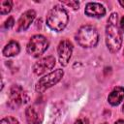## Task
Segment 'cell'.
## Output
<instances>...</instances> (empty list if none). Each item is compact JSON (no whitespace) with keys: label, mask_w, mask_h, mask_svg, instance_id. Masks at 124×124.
Returning <instances> with one entry per match:
<instances>
[{"label":"cell","mask_w":124,"mask_h":124,"mask_svg":"<svg viewBox=\"0 0 124 124\" xmlns=\"http://www.w3.org/2000/svg\"><path fill=\"white\" fill-rule=\"evenodd\" d=\"M118 15L112 13L106 26V44L110 52H116L120 49L122 45V34L117 24Z\"/></svg>","instance_id":"cell-1"},{"label":"cell","mask_w":124,"mask_h":124,"mask_svg":"<svg viewBox=\"0 0 124 124\" xmlns=\"http://www.w3.org/2000/svg\"><path fill=\"white\" fill-rule=\"evenodd\" d=\"M69 20L68 14L66 10L61 6H54L52 9L49 10L46 16V24L47 26L56 32L62 31Z\"/></svg>","instance_id":"cell-2"},{"label":"cell","mask_w":124,"mask_h":124,"mask_svg":"<svg viewBox=\"0 0 124 124\" xmlns=\"http://www.w3.org/2000/svg\"><path fill=\"white\" fill-rule=\"evenodd\" d=\"M76 41L82 47L95 46L99 41L97 29L89 24L81 26L76 34Z\"/></svg>","instance_id":"cell-3"},{"label":"cell","mask_w":124,"mask_h":124,"mask_svg":"<svg viewBox=\"0 0 124 124\" xmlns=\"http://www.w3.org/2000/svg\"><path fill=\"white\" fill-rule=\"evenodd\" d=\"M47 47H48L47 39L43 35L37 34L30 38L26 49L30 55L34 57H39L47 49Z\"/></svg>","instance_id":"cell-4"},{"label":"cell","mask_w":124,"mask_h":124,"mask_svg":"<svg viewBox=\"0 0 124 124\" xmlns=\"http://www.w3.org/2000/svg\"><path fill=\"white\" fill-rule=\"evenodd\" d=\"M63 75H64L63 70L57 69V70L46 75L45 77L41 78L38 80V82L36 83V86H35L36 91L39 93H43L44 91H46L49 87L55 85L63 78Z\"/></svg>","instance_id":"cell-5"},{"label":"cell","mask_w":124,"mask_h":124,"mask_svg":"<svg viewBox=\"0 0 124 124\" xmlns=\"http://www.w3.org/2000/svg\"><path fill=\"white\" fill-rule=\"evenodd\" d=\"M28 95L19 85H13L10 89L8 106L11 108H16L28 102Z\"/></svg>","instance_id":"cell-6"},{"label":"cell","mask_w":124,"mask_h":124,"mask_svg":"<svg viewBox=\"0 0 124 124\" xmlns=\"http://www.w3.org/2000/svg\"><path fill=\"white\" fill-rule=\"evenodd\" d=\"M59 62L62 66H67L73 53V44L69 40H63L57 47Z\"/></svg>","instance_id":"cell-7"},{"label":"cell","mask_w":124,"mask_h":124,"mask_svg":"<svg viewBox=\"0 0 124 124\" xmlns=\"http://www.w3.org/2000/svg\"><path fill=\"white\" fill-rule=\"evenodd\" d=\"M55 65V58L51 55L46 56L35 62L33 66V72L36 75H42L48 70H51Z\"/></svg>","instance_id":"cell-8"},{"label":"cell","mask_w":124,"mask_h":124,"mask_svg":"<svg viewBox=\"0 0 124 124\" xmlns=\"http://www.w3.org/2000/svg\"><path fill=\"white\" fill-rule=\"evenodd\" d=\"M35 17H36V12L34 10H28L25 13H23L17 21V28H16L17 32L26 30L33 22Z\"/></svg>","instance_id":"cell-9"},{"label":"cell","mask_w":124,"mask_h":124,"mask_svg":"<svg viewBox=\"0 0 124 124\" xmlns=\"http://www.w3.org/2000/svg\"><path fill=\"white\" fill-rule=\"evenodd\" d=\"M84 13L86 16H92V17H103L106 15V9L104 8V6L100 3H95V2H90L85 6V10Z\"/></svg>","instance_id":"cell-10"},{"label":"cell","mask_w":124,"mask_h":124,"mask_svg":"<svg viewBox=\"0 0 124 124\" xmlns=\"http://www.w3.org/2000/svg\"><path fill=\"white\" fill-rule=\"evenodd\" d=\"M26 120L28 124H41L42 115L35 107H28L25 110Z\"/></svg>","instance_id":"cell-11"},{"label":"cell","mask_w":124,"mask_h":124,"mask_svg":"<svg viewBox=\"0 0 124 124\" xmlns=\"http://www.w3.org/2000/svg\"><path fill=\"white\" fill-rule=\"evenodd\" d=\"M123 98H124V87L117 86L108 94V101L111 106H117L121 103Z\"/></svg>","instance_id":"cell-12"},{"label":"cell","mask_w":124,"mask_h":124,"mask_svg":"<svg viewBox=\"0 0 124 124\" xmlns=\"http://www.w3.org/2000/svg\"><path fill=\"white\" fill-rule=\"evenodd\" d=\"M19 51H20V46H19L18 43L16 41H11L4 46L2 53L6 57H11V56H15V55L18 54Z\"/></svg>","instance_id":"cell-13"},{"label":"cell","mask_w":124,"mask_h":124,"mask_svg":"<svg viewBox=\"0 0 124 124\" xmlns=\"http://www.w3.org/2000/svg\"><path fill=\"white\" fill-rule=\"evenodd\" d=\"M11 10H12V2L11 1L3 0L0 2V14L1 15H6V14L10 13Z\"/></svg>","instance_id":"cell-14"},{"label":"cell","mask_w":124,"mask_h":124,"mask_svg":"<svg viewBox=\"0 0 124 124\" xmlns=\"http://www.w3.org/2000/svg\"><path fill=\"white\" fill-rule=\"evenodd\" d=\"M0 124H19V122L13 116H7L1 120Z\"/></svg>","instance_id":"cell-15"},{"label":"cell","mask_w":124,"mask_h":124,"mask_svg":"<svg viewBox=\"0 0 124 124\" xmlns=\"http://www.w3.org/2000/svg\"><path fill=\"white\" fill-rule=\"evenodd\" d=\"M62 3L67 5V6H69V7H71V8H73L74 10H77L79 7V3L78 1H62Z\"/></svg>","instance_id":"cell-16"},{"label":"cell","mask_w":124,"mask_h":124,"mask_svg":"<svg viewBox=\"0 0 124 124\" xmlns=\"http://www.w3.org/2000/svg\"><path fill=\"white\" fill-rule=\"evenodd\" d=\"M14 23H15V21H14V18L12 17V16H10L6 21H5V24H4V26H5V28H7V29H9V28H11V27H13L14 26Z\"/></svg>","instance_id":"cell-17"},{"label":"cell","mask_w":124,"mask_h":124,"mask_svg":"<svg viewBox=\"0 0 124 124\" xmlns=\"http://www.w3.org/2000/svg\"><path fill=\"white\" fill-rule=\"evenodd\" d=\"M75 124H89V123H88L87 118H85V117H81V118H78V119L76 121Z\"/></svg>","instance_id":"cell-18"},{"label":"cell","mask_w":124,"mask_h":124,"mask_svg":"<svg viewBox=\"0 0 124 124\" xmlns=\"http://www.w3.org/2000/svg\"><path fill=\"white\" fill-rule=\"evenodd\" d=\"M119 27H120L121 31H122V32H124V16H122V18H121V20H120V23H119Z\"/></svg>","instance_id":"cell-19"},{"label":"cell","mask_w":124,"mask_h":124,"mask_svg":"<svg viewBox=\"0 0 124 124\" xmlns=\"http://www.w3.org/2000/svg\"><path fill=\"white\" fill-rule=\"evenodd\" d=\"M115 124H124V120H118L115 122Z\"/></svg>","instance_id":"cell-20"},{"label":"cell","mask_w":124,"mask_h":124,"mask_svg":"<svg viewBox=\"0 0 124 124\" xmlns=\"http://www.w3.org/2000/svg\"><path fill=\"white\" fill-rule=\"evenodd\" d=\"M119 4L124 8V1H119Z\"/></svg>","instance_id":"cell-21"},{"label":"cell","mask_w":124,"mask_h":124,"mask_svg":"<svg viewBox=\"0 0 124 124\" xmlns=\"http://www.w3.org/2000/svg\"><path fill=\"white\" fill-rule=\"evenodd\" d=\"M122 111L124 112V104H123V106H122Z\"/></svg>","instance_id":"cell-22"},{"label":"cell","mask_w":124,"mask_h":124,"mask_svg":"<svg viewBox=\"0 0 124 124\" xmlns=\"http://www.w3.org/2000/svg\"><path fill=\"white\" fill-rule=\"evenodd\" d=\"M102 124H108V123H107V122H105V123H102Z\"/></svg>","instance_id":"cell-23"},{"label":"cell","mask_w":124,"mask_h":124,"mask_svg":"<svg viewBox=\"0 0 124 124\" xmlns=\"http://www.w3.org/2000/svg\"><path fill=\"white\" fill-rule=\"evenodd\" d=\"M123 53H124V52H123Z\"/></svg>","instance_id":"cell-24"}]
</instances>
